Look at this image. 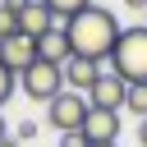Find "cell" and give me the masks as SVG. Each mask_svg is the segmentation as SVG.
<instances>
[{"label": "cell", "instance_id": "obj_17", "mask_svg": "<svg viewBox=\"0 0 147 147\" xmlns=\"http://www.w3.org/2000/svg\"><path fill=\"white\" fill-rule=\"evenodd\" d=\"M138 142L147 147V119H138Z\"/></svg>", "mask_w": 147, "mask_h": 147}, {"label": "cell", "instance_id": "obj_19", "mask_svg": "<svg viewBox=\"0 0 147 147\" xmlns=\"http://www.w3.org/2000/svg\"><path fill=\"white\" fill-rule=\"evenodd\" d=\"M5 138H9V129H5V115H0V142H5Z\"/></svg>", "mask_w": 147, "mask_h": 147}, {"label": "cell", "instance_id": "obj_16", "mask_svg": "<svg viewBox=\"0 0 147 147\" xmlns=\"http://www.w3.org/2000/svg\"><path fill=\"white\" fill-rule=\"evenodd\" d=\"M60 147H87L83 133H60Z\"/></svg>", "mask_w": 147, "mask_h": 147}, {"label": "cell", "instance_id": "obj_2", "mask_svg": "<svg viewBox=\"0 0 147 147\" xmlns=\"http://www.w3.org/2000/svg\"><path fill=\"white\" fill-rule=\"evenodd\" d=\"M110 69L129 87H142L147 83V23H133V28L119 32V41L110 51Z\"/></svg>", "mask_w": 147, "mask_h": 147}, {"label": "cell", "instance_id": "obj_13", "mask_svg": "<svg viewBox=\"0 0 147 147\" xmlns=\"http://www.w3.org/2000/svg\"><path fill=\"white\" fill-rule=\"evenodd\" d=\"M124 110H133L138 119H147V83H142V87H129V96H124Z\"/></svg>", "mask_w": 147, "mask_h": 147}, {"label": "cell", "instance_id": "obj_21", "mask_svg": "<svg viewBox=\"0 0 147 147\" xmlns=\"http://www.w3.org/2000/svg\"><path fill=\"white\" fill-rule=\"evenodd\" d=\"M101 147H115V142H101Z\"/></svg>", "mask_w": 147, "mask_h": 147}, {"label": "cell", "instance_id": "obj_12", "mask_svg": "<svg viewBox=\"0 0 147 147\" xmlns=\"http://www.w3.org/2000/svg\"><path fill=\"white\" fill-rule=\"evenodd\" d=\"M87 5H96V0H46V9H51V14L60 18V23H69L74 14H83Z\"/></svg>", "mask_w": 147, "mask_h": 147}, {"label": "cell", "instance_id": "obj_20", "mask_svg": "<svg viewBox=\"0 0 147 147\" xmlns=\"http://www.w3.org/2000/svg\"><path fill=\"white\" fill-rule=\"evenodd\" d=\"M0 147H18V142H14V138H5V142H0Z\"/></svg>", "mask_w": 147, "mask_h": 147}, {"label": "cell", "instance_id": "obj_18", "mask_svg": "<svg viewBox=\"0 0 147 147\" xmlns=\"http://www.w3.org/2000/svg\"><path fill=\"white\" fill-rule=\"evenodd\" d=\"M124 5H129V9H147V0H124Z\"/></svg>", "mask_w": 147, "mask_h": 147}, {"label": "cell", "instance_id": "obj_8", "mask_svg": "<svg viewBox=\"0 0 147 147\" xmlns=\"http://www.w3.org/2000/svg\"><path fill=\"white\" fill-rule=\"evenodd\" d=\"M119 138V115L115 110H87L83 119V142L87 147H101V142H115Z\"/></svg>", "mask_w": 147, "mask_h": 147}, {"label": "cell", "instance_id": "obj_14", "mask_svg": "<svg viewBox=\"0 0 147 147\" xmlns=\"http://www.w3.org/2000/svg\"><path fill=\"white\" fill-rule=\"evenodd\" d=\"M14 87H18V78H14V74H9L5 64H0V106H5L9 96H14Z\"/></svg>", "mask_w": 147, "mask_h": 147}, {"label": "cell", "instance_id": "obj_15", "mask_svg": "<svg viewBox=\"0 0 147 147\" xmlns=\"http://www.w3.org/2000/svg\"><path fill=\"white\" fill-rule=\"evenodd\" d=\"M32 138H37V119H23L14 129V142H32Z\"/></svg>", "mask_w": 147, "mask_h": 147}, {"label": "cell", "instance_id": "obj_6", "mask_svg": "<svg viewBox=\"0 0 147 147\" xmlns=\"http://www.w3.org/2000/svg\"><path fill=\"white\" fill-rule=\"evenodd\" d=\"M0 64H5L14 78H18V74H28V69L37 64V41H32V37H23V32H18V37H5V41H0Z\"/></svg>", "mask_w": 147, "mask_h": 147}, {"label": "cell", "instance_id": "obj_1", "mask_svg": "<svg viewBox=\"0 0 147 147\" xmlns=\"http://www.w3.org/2000/svg\"><path fill=\"white\" fill-rule=\"evenodd\" d=\"M119 32H124V28H119V18H115L106 5H87L83 14H74V18L64 23L69 51H74L78 60H92V64L110 60V51H115Z\"/></svg>", "mask_w": 147, "mask_h": 147}, {"label": "cell", "instance_id": "obj_4", "mask_svg": "<svg viewBox=\"0 0 147 147\" xmlns=\"http://www.w3.org/2000/svg\"><path fill=\"white\" fill-rule=\"evenodd\" d=\"M87 110H92V106H87V96H78V92H69V87H64V92L46 106V119H51L60 133H83Z\"/></svg>", "mask_w": 147, "mask_h": 147}, {"label": "cell", "instance_id": "obj_11", "mask_svg": "<svg viewBox=\"0 0 147 147\" xmlns=\"http://www.w3.org/2000/svg\"><path fill=\"white\" fill-rule=\"evenodd\" d=\"M18 5L23 0H0V41L5 37H18Z\"/></svg>", "mask_w": 147, "mask_h": 147}, {"label": "cell", "instance_id": "obj_7", "mask_svg": "<svg viewBox=\"0 0 147 147\" xmlns=\"http://www.w3.org/2000/svg\"><path fill=\"white\" fill-rule=\"evenodd\" d=\"M51 28H60V18L46 9V0H23V5H18V32H23V37L37 41V37H46Z\"/></svg>", "mask_w": 147, "mask_h": 147}, {"label": "cell", "instance_id": "obj_9", "mask_svg": "<svg viewBox=\"0 0 147 147\" xmlns=\"http://www.w3.org/2000/svg\"><path fill=\"white\" fill-rule=\"evenodd\" d=\"M37 60H41V64H55V69H64V64L74 60L69 37H64V23H60V28H51L46 37H37Z\"/></svg>", "mask_w": 147, "mask_h": 147}, {"label": "cell", "instance_id": "obj_10", "mask_svg": "<svg viewBox=\"0 0 147 147\" xmlns=\"http://www.w3.org/2000/svg\"><path fill=\"white\" fill-rule=\"evenodd\" d=\"M101 74H106L101 64H92V60H78V55H74V60L64 64V87H69V92H78V96H87V92L96 87V78H101Z\"/></svg>", "mask_w": 147, "mask_h": 147}, {"label": "cell", "instance_id": "obj_3", "mask_svg": "<svg viewBox=\"0 0 147 147\" xmlns=\"http://www.w3.org/2000/svg\"><path fill=\"white\" fill-rule=\"evenodd\" d=\"M18 87H23L32 101H46V106H51V101L64 92V69H55V64H41V60H37L28 74H18Z\"/></svg>", "mask_w": 147, "mask_h": 147}, {"label": "cell", "instance_id": "obj_5", "mask_svg": "<svg viewBox=\"0 0 147 147\" xmlns=\"http://www.w3.org/2000/svg\"><path fill=\"white\" fill-rule=\"evenodd\" d=\"M124 96H129V83H124L115 69H106V74L96 78V87L87 92V106H92V110H115V115H119V110H124Z\"/></svg>", "mask_w": 147, "mask_h": 147}]
</instances>
